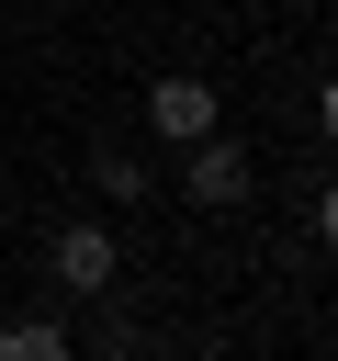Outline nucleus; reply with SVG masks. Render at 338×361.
I'll return each mask as SVG.
<instances>
[{
	"label": "nucleus",
	"mask_w": 338,
	"mask_h": 361,
	"mask_svg": "<svg viewBox=\"0 0 338 361\" xmlns=\"http://www.w3.org/2000/svg\"><path fill=\"white\" fill-rule=\"evenodd\" d=\"M180 192H192L203 214H214V203H248V147H237L225 124H203V135H192V169H180Z\"/></svg>",
	"instance_id": "obj_1"
},
{
	"label": "nucleus",
	"mask_w": 338,
	"mask_h": 361,
	"mask_svg": "<svg viewBox=\"0 0 338 361\" xmlns=\"http://www.w3.org/2000/svg\"><path fill=\"white\" fill-rule=\"evenodd\" d=\"M45 271H56L68 293H101V282H113V226L68 214V226H56V248H45Z\"/></svg>",
	"instance_id": "obj_2"
},
{
	"label": "nucleus",
	"mask_w": 338,
	"mask_h": 361,
	"mask_svg": "<svg viewBox=\"0 0 338 361\" xmlns=\"http://www.w3.org/2000/svg\"><path fill=\"white\" fill-rule=\"evenodd\" d=\"M146 124H158V147H192V135L214 124V90H203L192 68H169V79L146 90Z\"/></svg>",
	"instance_id": "obj_3"
},
{
	"label": "nucleus",
	"mask_w": 338,
	"mask_h": 361,
	"mask_svg": "<svg viewBox=\"0 0 338 361\" xmlns=\"http://www.w3.org/2000/svg\"><path fill=\"white\" fill-rule=\"evenodd\" d=\"M90 180H101V192H113V203H146V192H158V180H146V158H135V147H101V158H90Z\"/></svg>",
	"instance_id": "obj_4"
},
{
	"label": "nucleus",
	"mask_w": 338,
	"mask_h": 361,
	"mask_svg": "<svg viewBox=\"0 0 338 361\" xmlns=\"http://www.w3.org/2000/svg\"><path fill=\"white\" fill-rule=\"evenodd\" d=\"M68 350V327L56 316H23V327H0V361H56Z\"/></svg>",
	"instance_id": "obj_5"
},
{
	"label": "nucleus",
	"mask_w": 338,
	"mask_h": 361,
	"mask_svg": "<svg viewBox=\"0 0 338 361\" xmlns=\"http://www.w3.org/2000/svg\"><path fill=\"white\" fill-rule=\"evenodd\" d=\"M315 124H327V147H338V79H327V90H315Z\"/></svg>",
	"instance_id": "obj_6"
},
{
	"label": "nucleus",
	"mask_w": 338,
	"mask_h": 361,
	"mask_svg": "<svg viewBox=\"0 0 338 361\" xmlns=\"http://www.w3.org/2000/svg\"><path fill=\"white\" fill-rule=\"evenodd\" d=\"M315 237H327V248H338V180H327V203H315Z\"/></svg>",
	"instance_id": "obj_7"
}]
</instances>
